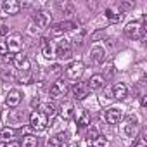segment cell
<instances>
[{
	"mask_svg": "<svg viewBox=\"0 0 147 147\" xmlns=\"http://www.w3.org/2000/svg\"><path fill=\"white\" fill-rule=\"evenodd\" d=\"M47 147H66V142L59 140L57 137H50L47 140Z\"/></svg>",
	"mask_w": 147,
	"mask_h": 147,
	"instance_id": "obj_25",
	"label": "cell"
},
{
	"mask_svg": "<svg viewBox=\"0 0 147 147\" xmlns=\"http://www.w3.org/2000/svg\"><path fill=\"white\" fill-rule=\"evenodd\" d=\"M61 35H64V31H62V28H61L59 24H55V26L50 30V36H61Z\"/></svg>",
	"mask_w": 147,
	"mask_h": 147,
	"instance_id": "obj_28",
	"label": "cell"
},
{
	"mask_svg": "<svg viewBox=\"0 0 147 147\" xmlns=\"http://www.w3.org/2000/svg\"><path fill=\"white\" fill-rule=\"evenodd\" d=\"M66 92H67V83H66L64 80H57V82L50 87L49 95H50V99H61V97L66 95Z\"/></svg>",
	"mask_w": 147,
	"mask_h": 147,
	"instance_id": "obj_5",
	"label": "cell"
},
{
	"mask_svg": "<svg viewBox=\"0 0 147 147\" xmlns=\"http://www.w3.org/2000/svg\"><path fill=\"white\" fill-rule=\"evenodd\" d=\"M75 113H76V118H78V125L82 126V128H88V125H90V114L87 113V111H83V109H75Z\"/></svg>",
	"mask_w": 147,
	"mask_h": 147,
	"instance_id": "obj_17",
	"label": "cell"
},
{
	"mask_svg": "<svg viewBox=\"0 0 147 147\" xmlns=\"http://www.w3.org/2000/svg\"><path fill=\"white\" fill-rule=\"evenodd\" d=\"M111 94H113V99H116V100H121V99H125L126 97V94H128V87L125 85V83H114L113 87H111Z\"/></svg>",
	"mask_w": 147,
	"mask_h": 147,
	"instance_id": "obj_12",
	"label": "cell"
},
{
	"mask_svg": "<svg viewBox=\"0 0 147 147\" xmlns=\"http://www.w3.org/2000/svg\"><path fill=\"white\" fill-rule=\"evenodd\" d=\"M42 54H43L45 59H52V57H55V55H54V49H52V45H50L47 40H43V43H42Z\"/></svg>",
	"mask_w": 147,
	"mask_h": 147,
	"instance_id": "obj_21",
	"label": "cell"
},
{
	"mask_svg": "<svg viewBox=\"0 0 147 147\" xmlns=\"http://www.w3.org/2000/svg\"><path fill=\"white\" fill-rule=\"evenodd\" d=\"M135 147H147V144H145V140H144V138H140V140L135 144Z\"/></svg>",
	"mask_w": 147,
	"mask_h": 147,
	"instance_id": "obj_40",
	"label": "cell"
},
{
	"mask_svg": "<svg viewBox=\"0 0 147 147\" xmlns=\"http://www.w3.org/2000/svg\"><path fill=\"white\" fill-rule=\"evenodd\" d=\"M21 100H23V94H21L18 88L9 90V94H7V97H5V104H7L9 107H18V106L21 104Z\"/></svg>",
	"mask_w": 147,
	"mask_h": 147,
	"instance_id": "obj_10",
	"label": "cell"
},
{
	"mask_svg": "<svg viewBox=\"0 0 147 147\" xmlns=\"http://www.w3.org/2000/svg\"><path fill=\"white\" fill-rule=\"evenodd\" d=\"M9 33V28L7 26H0V36H5Z\"/></svg>",
	"mask_w": 147,
	"mask_h": 147,
	"instance_id": "obj_37",
	"label": "cell"
},
{
	"mask_svg": "<svg viewBox=\"0 0 147 147\" xmlns=\"http://www.w3.org/2000/svg\"><path fill=\"white\" fill-rule=\"evenodd\" d=\"M102 36H106V31H104V30H99V31H95V33L92 35V40H99V38H102Z\"/></svg>",
	"mask_w": 147,
	"mask_h": 147,
	"instance_id": "obj_33",
	"label": "cell"
},
{
	"mask_svg": "<svg viewBox=\"0 0 147 147\" xmlns=\"http://www.w3.org/2000/svg\"><path fill=\"white\" fill-rule=\"evenodd\" d=\"M90 57H92V61L94 62H97V64H100V62H104V59H106V50L102 49V47H92V50H90Z\"/></svg>",
	"mask_w": 147,
	"mask_h": 147,
	"instance_id": "obj_16",
	"label": "cell"
},
{
	"mask_svg": "<svg viewBox=\"0 0 147 147\" xmlns=\"http://www.w3.org/2000/svg\"><path fill=\"white\" fill-rule=\"evenodd\" d=\"M87 85H88L90 92H92V90H100V88L106 85V80H104V76H102V75H92V76H90V80L87 82Z\"/></svg>",
	"mask_w": 147,
	"mask_h": 147,
	"instance_id": "obj_14",
	"label": "cell"
},
{
	"mask_svg": "<svg viewBox=\"0 0 147 147\" xmlns=\"http://www.w3.org/2000/svg\"><path fill=\"white\" fill-rule=\"evenodd\" d=\"M106 16H107V19H109L111 23H118V21H121V18H123V11H121L119 7H107V9H106Z\"/></svg>",
	"mask_w": 147,
	"mask_h": 147,
	"instance_id": "obj_15",
	"label": "cell"
},
{
	"mask_svg": "<svg viewBox=\"0 0 147 147\" xmlns=\"http://www.w3.org/2000/svg\"><path fill=\"white\" fill-rule=\"evenodd\" d=\"M12 64H14V67L18 69V71H30V67H31V62H30V59L26 57V55H23L21 52L19 54H14V61H12Z\"/></svg>",
	"mask_w": 147,
	"mask_h": 147,
	"instance_id": "obj_8",
	"label": "cell"
},
{
	"mask_svg": "<svg viewBox=\"0 0 147 147\" xmlns=\"http://www.w3.org/2000/svg\"><path fill=\"white\" fill-rule=\"evenodd\" d=\"M5 147H21V144H19V142H16V140H12V142H7V144H5Z\"/></svg>",
	"mask_w": 147,
	"mask_h": 147,
	"instance_id": "obj_38",
	"label": "cell"
},
{
	"mask_svg": "<svg viewBox=\"0 0 147 147\" xmlns=\"http://www.w3.org/2000/svg\"><path fill=\"white\" fill-rule=\"evenodd\" d=\"M83 71H85V64L80 62V61H75V62H71L67 67H66V76L73 82H78L80 76L83 75Z\"/></svg>",
	"mask_w": 147,
	"mask_h": 147,
	"instance_id": "obj_2",
	"label": "cell"
},
{
	"mask_svg": "<svg viewBox=\"0 0 147 147\" xmlns=\"http://www.w3.org/2000/svg\"><path fill=\"white\" fill-rule=\"evenodd\" d=\"M2 80L4 82H11V80H14V75H12L11 71H4L2 73Z\"/></svg>",
	"mask_w": 147,
	"mask_h": 147,
	"instance_id": "obj_30",
	"label": "cell"
},
{
	"mask_svg": "<svg viewBox=\"0 0 147 147\" xmlns=\"http://www.w3.org/2000/svg\"><path fill=\"white\" fill-rule=\"evenodd\" d=\"M73 95H75L76 100H83L90 95V88L87 85V82H78L75 85V88H73Z\"/></svg>",
	"mask_w": 147,
	"mask_h": 147,
	"instance_id": "obj_9",
	"label": "cell"
},
{
	"mask_svg": "<svg viewBox=\"0 0 147 147\" xmlns=\"http://www.w3.org/2000/svg\"><path fill=\"white\" fill-rule=\"evenodd\" d=\"M30 125L35 131H43L49 126V118L45 114H42L40 111H33L30 114Z\"/></svg>",
	"mask_w": 147,
	"mask_h": 147,
	"instance_id": "obj_1",
	"label": "cell"
},
{
	"mask_svg": "<svg viewBox=\"0 0 147 147\" xmlns=\"http://www.w3.org/2000/svg\"><path fill=\"white\" fill-rule=\"evenodd\" d=\"M50 69H52V71H50V75H59L62 67H61V64H54V66H52Z\"/></svg>",
	"mask_w": 147,
	"mask_h": 147,
	"instance_id": "obj_34",
	"label": "cell"
},
{
	"mask_svg": "<svg viewBox=\"0 0 147 147\" xmlns=\"http://www.w3.org/2000/svg\"><path fill=\"white\" fill-rule=\"evenodd\" d=\"M55 137H57L59 140H62V142H66V140H67V137H69V133H67V131H61V133H57Z\"/></svg>",
	"mask_w": 147,
	"mask_h": 147,
	"instance_id": "obj_35",
	"label": "cell"
},
{
	"mask_svg": "<svg viewBox=\"0 0 147 147\" xmlns=\"http://www.w3.org/2000/svg\"><path fill=\"white\" fill-rule=\"evenodd\" d=\"M133 7H135V2H121V5H119L121 11H123V9H125V11H126V9H133Z\"/></svg>",
	"mask_w": 147,
	"mask_h": 147,
	"instance_id": "obj_32",
	"label": "cell"
},
{
	"mask_svg": "<svg viewBox=\"0 0 147 147\" xmlns=\"http://www.w3.org/2000/svg\"><path fill=\"white\" fill-rule=\"evenodd\" d=\"M73 114H75V107H73L71 104H66V106L61 107V118L64 121H69L73 118Z\"/></svg>",
	"mask_w": 147,
	"mask_h": 147,
	"instance_id": "obj_20",
	"label": "cell"
},
{
	"mask_svg": "<svg viewBox=\"0 0 147 147\" xmlns=\"http://www.w3.org/2000/svg\"><path fill=\"white\" fill-rule=\"evenodd\" d=\"M97 137H99V131H97V128H95V126L88 128V131H87V138H88L90 142H94V140H95Z\"/></svg>",
	"mask_w": 147,
	"mask_h": 147,
	"instance_id": "obj_26",
	"label": "cell"
},
{
	"mask_svg": "<svg viewBox=\"0 0 147 147\" xmlns=\"http://www.w3.org/2000/svg\"><path fill=\"white\" fill-rule=\"evenodd\" d=\"M92 147H109V140H107L104 135H99V137L92 142Z\"/></svg>",
	"mask_w": 147,
	"mask_h": 147,
	"instance_id": "obj_24",
	"label": "cell"
},
{
	"mask_svg": "<svg viewBox=\"0 0 147 147\" xmlns=\"http://www.w3.org/2000/svg\"><path fill=\"white\" fill-rule=\"evenodd\" d=\"M31 106H33V107H36V106H40V100H38V97L31 100Z\"/></svg>",
	"mask_w": 147,
	"mask_h": 147,
	"instance_id": "obj_41",
	"label": "cell"
},
{
	"mask_svg": "<svg viewBox=\"0 0 147 147\" xmlns=\"http://www.w3.org/2000/svg\"><path fill=\"white\" fill-rule=\"evenodd\" d=\"M2 11L9 16H14L21 11V4L18 2V0H5V2L2 4Z\"/></svg>",
	"mask_w": 147,
	"mask_h": 147,
	"instance_id": "obj_13",
	"label": "cell"
},
{
	"mask_svg": "<svg viewBox=\"0 0 147 147\" xmlns=\"http://www.w3.org/2000/svg\"><path fill=\"white\" fill-rule=\"evenodd\" d=\"M42 114H45L47 118H54L57 114V107L50 102H45V104H40V109H38Z\"/></svg>",
	"mask_w": 147,
	"mask_h": 147,
	"instance_id": "obj_18",
	"label": "cell"
},
{
	"mask_svg": "<svg viewBox=\"0 0 147 147\" xmlns=\"http://www.w3.org/2000/svg\"><path fill=\"white\" fill-rule=\"evenodd\" d=\"M4 61H5V62H12V61H14V54H7V55H4Z\"/></svg>",
	"mask_w": 147,
	"mask_h": 147,
	"instance_id": "obj_39",
	"label": "cell"
},
{
	"mask_svg": "<svg viewBox=\"0 0 147 147\" xmlns=\"http://www.w3.org/2000/svg\"><path fill=\"white\" fill-rule=\"evenodd\" d=\"M125 35L128 38H135L137 40V38H140L144 35V28H142V24L138 21H131V23H128L125 26Z\"/></svg>",
	"mask_w": 147,
	"mask_h": 147,
	"instance_id": "obj_4",
	"label": "cell"
},
{
	"mask_svg": "<svg viewBox=\"0 0 147 147\" xmlns=\"http://www.w3.org/2000/svg\"><path fill=\"white\" fill-rule=\"evenodd\" d=\"M123 119V111L119 109V107H109L107 111H106V121L109 123V125H116V123H119Z\"/></svg>",
	"mask_w": 147,
	"mask_h": 147,
	"instance_id": "obj_11",
	"label": "cell"
},
{
	"mask_svg": "<svg viewBox=\"0 0 147 147\" xmlns=\"http://www.w3.org/2000/svg\"><path fill=\"white\" fill-rule=\"evenodd\" d=\"M7 54H9L7 43H5V42H0V55H7Z\"/></svg>",
	"mask_w": 147,
	"mask_h": 147,
	"instance_id": "obj_31",
	"label": "cell"
},
{
	"mask_svg": "<svg viewBox=\"0 0 147 147\" xmlns=\"http://www.w3.org/2000/svg\"><path fill=\"white\" fill-rule=\"evenodd\" d=\"M38 145V138L35 135H26L23 137V142H21V147H36Z\"/></svg>",
	"mask_w": 147,
	"mask_h": 147,
	"instance_id": "obj_22",
	"label": "cell"
},
{
	"mask_svg": "<svg viewBox=\"0 0 147 147\" xmlns=\"http://www.w3.org/2000/svg\"><path fill=\"white\" fill-rule=\"evenodd\" d=\"M14 137H16V130L14 128H9V126H5V128H2L0 130V140L2 142H12L14 140Z\"/></svg>",
	"mask_w": 147,
	"mask_h": 147,
	"instance_id": "obj_19",
	"label": "cell"
},
{
	"mask_svg": "<svg viewBox=\"0 0 147 147\" xmlns=\"http://www.w3.org/2000/svg\"><path fill=\"white\" fill-rule=\"evenodd\" d=\"M5 43H7V49H9V54H19V50H21V47H23V36L21 35H11L7 40H5Z\"/></svg>",
	"mask_w": 147,
	"mask_h": 147,
	"instance_id": "obj_6",
	"label": "cell"
},
{
	"mask_svg": "<svg viewBox=\"0 0 147 147\" xmlns=\"http://www.w3.org/2000/svg\"><path fill=\"white\" fill-rule=\"evenodd\" d=\"M128 123H130V125H137V116H135V114H130V116H128Z\"/></svg>",
	"mask_w": 147,
	"mask_h": 147,
	"instance_id": "obj_36",
	"label": "cell"
},
{
	"mask_svg": "<svg viewBox=\"0 0 147 147\" xmlns=\"http://www.w3.org/2000/svg\"><path fill=\"white\" fill-rule=\"evenodd\" d=\"M59 26H61L62 31L66 33V31H69V30L75 28V23H73V21H62V23H59Z\"/></svg>",
	"mask_w": 147,
	"mask_h": 147,
	"instance_id": "obj_27",
	"label": "cell"
},
{
	"mask_svg": "<svg viewBox=\"0 0 147 147\" xmlns=\"http://www.w3.org/2000/svg\"><path fill=\"white\" fill-rule=\"evenodd\" d=\"M135 131H137V128H135V125H125V133L128 135V137H133L135 135Z\"/></svg>",
	"mask_w": 147,
	"mask_h": 147,
	"instance_id": "obj_29",
	"label": "cell"
},
{
	"mask_svg": "<svg viewBox=\"0 0 147 147\" xmlns=\"http://www.w3.org/2000/svg\"><path fill=\"white\" fill-rule=\"evenodd\" d=\"M54 55H57L59 59H71V55H73V49H71V42L69 40H61L59 42V45H57V49H55V54Z\"/></svg>",
	"mask_w": 147,
	"mask_h": 147,
	"instance_id": "obj_3",
	"label": "cell"
},
{
	"mask_svg": "<svg viewBox=\"0 0 147 147\" xmlns=\"http://www.w3.org/2000/svg\"><path fill=\"white\" fill-rule=\"evenodd\" d=\"M18 82L23 83V85H30L33 82V76H31V73L30 71H19V75H18Z\"/></svg>",
	"mask_w": 147,
	"mask_h": 147,
	"instance_id": "obj_23",
	"label": "cell"
},
{
	"mask_svg": "<svg viewBox=\"0 0 147 147\" xmlns=\"http://www.w3.org/2000/svg\"><path fill=\"white\" fill-rule=\"evenodd\" d=\"M33 23L38 30H45L49 24H50V14L45 12V11H38L35 16H33Z\"/></svg>",
	"mask_w": 147,
	"mask_h": 147,
	"instance_id": "obj_7",
	"label": "cell"
}]
</instances>
